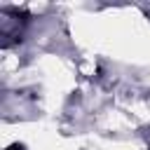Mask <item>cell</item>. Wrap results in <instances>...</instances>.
Instances as JSON below:
<instances>
[{
    "instance_id": "obj_1",
    "label": "cell",
    "mask_w": 150,
    "mask_h": 150,
    "mask_svg": "<svg viewBox=\"0 0 150 150\" xmlns=\"http://www.w3.org/2000/svg\"><path fill=\"white\" fill-rule=\"evenodd\" d=\"M9 150H21V148H16V145H14V148H9Z\"/></svg>"
}]
</instances>
